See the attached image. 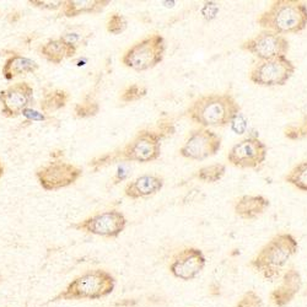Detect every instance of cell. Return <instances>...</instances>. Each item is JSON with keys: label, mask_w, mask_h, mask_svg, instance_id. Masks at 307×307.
<instances>
[{"label": "cell", "mask_w": 307, "mask_h": 307, "mask_svg": "<svg viewBox=\"0 0 307 307\" xmlns=\"http://www.w3.org/2000/svg\"><path fill=\"white\" fill-rule=\"evenodd\" d=\"M22 115L27 119V122H44L47 119V114H44L43 112L35 111L30 107L22 112Z\"/></svg>", "instance_id": "1f68e13d"}, {"label": "cell", "mask_w": 307, "mask_h": 307, "mask_svg": "<svg viewBox=\"0 0 307 307\" xmlns=\"http://www.w3.org/2000/svg\"><path fill=\"white\" fill-rule=\"evenodd\" d=\"M33 102V88L26 81L12 84L0 91L1 114L5 118H16Z\"/></svg>", "instance_id": "4fadbf2b"}, {"label": "cell", "mask_w": 307, "mask_h": 307, "mask_svg": "<svg viewBox=\"0 0 307 307\" xmlns=\"http://www.w3.org/2000/svg\"><path fill=\"white\" fill-rule=\"evenodd\" d=\"M185 114L203 128H222L241 114V106L230 93L208 94L193 100Z\"/></svg>", "instance_id": "6da1fadb"}, {"label": "cell", "mask_w": 307, "mask_h": 307, "mask_svg": "<svg viewBox=\"0 0 307 307\" xmlns=\"http://www.w3.org/2000/svg\"><path fill=\"white\" fill-rule=\"evenodd\" d=\"M157 132L164 136V138H166V136L173 134L175 127H173V124L170 119H161L159 122V129H157Z\"/></svg>", "instance_id": "d6a6232c"}, {"label": "cell", "mask_w": 307, "mask_h": 307, "mask_svg": "<svg viewBox=\"0 0 307 307\" xmlns=\"http://www.w3.org/2000/svg\"><path fill=\"white\" fill-rule=\"evenodd\" d=\"M241 49L258 58V60H269L287 56L290 43L285 36L263 30L254 37L243 42Z\"/></svg>", "instance_id": "7c38bea8"}, {"label": "cell", "mask_w": 307, "mask_h": 307, "mask_svg": "<svg viewBox=\"0 0 307 307\" xmlns=\"http://www.w3.org/2000/svg\"><path fill=\"white\" fill-rule=\"evenodd\" d=\"M91 36H93L91 32L84 33V30H75V28H73V30L65 31L59 38H62L64 42H67V43L72 44V46L78 48L79 46H85Z\"/></svg>", "instance_id": "484cf974"}, {"label": "cell", "mask_w": 307, "mask_h": 307, "mask_svg": "<svg viewBox=\"0 0 307 307\" xmlns=\"http://www.w3.org/2000/svg\"><path fill=\"white\" fill-rule=\"evenodd\" d=\"M284 136L289 140H301L307 138V114L296 123H290L284 129Z\"/></svg>", "instance_id": "cb8c5ba5"}, {"label": "cell", "mask_w": 307, "mask_h": 307, "mask_svg": "<svg viewBox=\"0 0 307 307\" xmlns=\"http://www.w3.org/2000/svg\"><path fill=\"white\" fill-rule=\"evenodd\" d=\"M236 307H263V300L256 291L248 290L243 294Z\"/></svg>", "instance_id": "f1b7e54d"}, {"label": "cell", "mask_w": 307, "mask_h": 307, "mask_svg": "<svg viewBox=\"0 0 307 307\" xmlns=\"http://www.w3.org/2000/svg\"><path fill=\"white\" fill-rule=\"evenodd\" d=\"M206 258L199 248L188 247L180 251L170 264V273L177 279L190 282L196 279L205 268Z\"/></svg>", "instance_id": "5bb4252c"}, {"label": "cell", "mask_w": 307, "mask_h": 307, "mask_svg": "<svg viewBox=\"0 0 307 307\" xmlns=\"http://www.w3.org/2000/svg\"><path fill=\"white\" fill-rule=\"evenodd\" d=\"M217 11H219V7H217L216 2L214 1H206L204 6L202 7V15H203L204 19L208 21L215 19Z\"/></svg>", "instance_id": "4dcf8cb0"}, {"label": "cell", "mask_w": 307, "mask_h": 307, "mask_svg": "<svg viewBox=\"0 0 307 307\" xmlns=\"http://www.w3.org/2000/svg\"><path fill=\"white\" fill-rule=\"evenodd\" d=\"M146 94H148V89H146L145 86L133 84V85H129L128 88H125L124 90H123L119 99L120 101L124 102V103H129V102L139 101L140 99L145 97Z\"/></svg>", "instance_id": "4316f807"}, {"label": "cell", "mask_w": 307, "mask_h": 307, "mask_svg": "<svg viewBox=\"0 0 307 307\" xmlns=\"http://www.w3.org/2000/svg\"><path fill=\"white\" fill-rule=\"evenodd\" d=\"M127 26H128L127 19H125L123 15L118 14V12H114V14H112L111 16L108 17V20H107L106 28L111 35L117 36L120 35L122 32H124Z\"/></svg>", "instance_id": "83f0119b"}, {"label": "cell", "mask_w": 307, "mask_h": 307, "mask_svg": "<svg viewBox=\"0 0 307 307\" xmlns=\"http://www.w3.org/2000/svg\"><path fill=\"white\" fill-rule=\"evenodd\" d=\"M115 279L103 269L88 270L79 275L63 291L51 299L49 303L70 300H99L113 293Z\"/></svg>", "instance_id": "5b68a950"}, {"label": "cell", "mask_w": 307, "mask_h": 307, "mask_svg": "<svg viewBox=\"0 0 307 307\" xmlns=\"http://www.w3.org/2000/svg\"><path fill=\"white\" fill-rule=\"evenodd\" d=\"M125 226H127V217L122 211L115 209L97 212L93 216L70 225V227L78 231L107 238L118 237L124 231Z\"/></svg>", "instance_id": "ba28073f"}, {"label": "cell", "mask_w": 307, "mask_h": 307, "mask_svg": "<svg viewBox=\"0 0 307 307\" xmlns=\"http://www.w3.org/2000/svg\"><path fill=\"white\" fill-rule=\"evenodd\" d=\"M225 173H226V165L217 162V164L201 167L198 171L194 173V177L204 183H216L224 177Z\"/></svg>", "instance_id": "603a6c76"}, {"label": "cell", "mask_w": 307, "mask_h": 307, "mask_svg": "<svg viewBox=\"0 0 307 307\" xmlns=\"http://www.w3.org/2000/svg\"><path fill=\"white\" fill-rule=\"evenodd\" d=\"M38 69L37 62L31 58L21 56L19 53H14L5 60L2 65L1 74L6 81L14 80L15 78L23 74H32Z\"/></svg>", "instance_id": "ac0fdd59"}, {"label": "cell", "mask_w": 307, "mask_h": 307, "mask_svg": "<svg viewBox=\"0 0 307 307\" xmlns=\"http://www.w3.org/2000/svg\"><path fill=\"white\" fill-rule=\"evenodd\" d=\"M100 112V104L95 100L86 97L83 102H79L74 107V114L77 118L95 117Z\"/></svg>", "instance_id": "d4e9b609"}, {"label": "cell", "mask_w": 307, "mask_h": 307, "mask_svg": "<svg viewBox=\"0 0 307 307\" xmlns=\"http://www.w3.org/2000/svg\"><path fill=\"white\" fill-rule=\"evenodd\" d=\"M221 149V136L209 128L199 127L191 130L185 144L180 149V155L185 159L203 161L219 153Z\"/></svg>", "instance_id": "9c48e42d"}, {"label": "cell", "mask_w": 307, "mask_h": 307, "mask_svg": "<svg viewBox=\"0 0 307 307\" xmlns=\"http://www.w3.org/2000/svg\"><path fill=\"white\" fill-rule=\"evenodd\" d=\"M83 176L79 166L65 161H52L36 171V178L46 191H58L74 185Z\"/></svg>", "instance_id": "30bf717a"}, {"label": "cell", "mask_w": 307, "mask_h": 307, "mask_svg": "<svg viewBox=\"0 0 307 307\" xmlns=\"http://www.w3.org/2000/svg\"><path fill=\"white\" fill-rule=\"evenodd\" d=\"M270 206V202L264 196H242L233 204V211L243 220H253L261 216Z\"/></svg>", "instance_id": "e0dca14e"}, {"label": "cell", "mask_w": 307, "mask_h": 307, "mask_svg": "<svg viewBox=\"0 0 307 307\" xmlns=\"http://www.w3.org/2000/svg\"><path fill=\"white\" fill-rule=\"evenodd\" d=\"M268 155L266 143L256 136H248L230 149L226 159L230 165L238 169H259Z\"/></svg>", "instance_id": "8fae6325"}, {"label": "cell", "mask_w": 307, "mask_h": 307, "mask_svg": "<svg viewBox=\"0 0 307 307\" xmlns=\"http://www.w3.org/2000/svg\"><path fill=\"white\" fill-rule=\"evenodd\" d=\"M38 51L47 62L52 64H60L63 60L74 57L77 54L78 48L64 42L62 38H57L47 41L39 47Z\"/></svg>", "instance_id": "d6986e66"}, {"label": "cell", "mask_w": 307, "mask_h": 307, "mask_svg": "<svg viewBox=\"0 0 307 307\" xmlns=\"http://www.w3.org/2000/svg\"><path fill=\"white\" fill-rule=\"evenodd\" d=\"M2 175H4V166H2V164L0 162V180H1Z\"/></svg>", "instance_id": "8d00e7d4"}, {"label": "cell", "mask_w": 307, "mask_h": 307, "mask_svg": "<svg viewBox=\"0 0 307 307\" xmlns=\"http://www.w3.org/2000/svg\"><path fill=\"white\" fill-rule=\"evenodd\" d=\"M28 4L43 10L62 9L64 0H28Z\"/></svg>", "instance_id": "f546056e"}, {"label": "cell", "mask_w": 307, "mask_h": 307, "mask_svg": "<svg viewBox=\"0 0 307 307\" xmlns=\"http://www.w3.org/2000/svg\"><path fill=\"white\" fill-rule=\"evenodd\" d=\"M69 99L70 96L67 91L62 90V89H56V90H51L44 94L39 107L44 114L53 113V112L64 108L69 102Z\"/></svg>", "instance_id": "44dd1931"}, {"label": "cell", "mask_w": 307, "mask_h": 307, "mask_svg": "<svg viewBox=\"0 0 307 307\" xmlns=\"http://www.w3.org/2000/svg\"><path fill=\"white\" fill-rule=\"evenodd\" d=\"M166 42L159 33L148 36L136 42L122 57V63L135 72L153 69L164 60Z\"/></svg>", "instance_id": "8992f818"}, {"label": "cell", "mask_w": 307, "mask_h": 307, "mask_svg": "<svg viewBox=\"0 0 307 307\" xmlns=\"http://www.w3.org/2000/svg\"><path fill=\"white\" fill-rule=\"evenodd\" d=\"M164 139V136L157 130L143 129L122 148L91 160L89 162V166L94 171H99L100 169L117 164V162L148 164V162L155 161L161 155V141Z\"/></svg>", "instance_id": "7a4b0ae2"}, {"label": "cell", "mask_w": 307, "mask_h": 307, "mask_svg": "<svg viewBox=\"0 0 307 307\" xmlns=\"http://www.w3.org/2000/svg\"><path fill=\"white\" fill-rule=\"evenodd\" d=\"M257 23L282 36L299 33L307 27V4L301 0H274L258 15Z\"/></svg>", "instance_id": "277c9868"}, {"label": "cell", "mask_w": 307, "mask_h": 307, "mask_svg": "<svg viewBox=\"0 0 307 307\" xmlns=\"http://www.w3.org/2000/svg\"><path fill=\"white\" fill-rule=\"evenodd\" d=\"M303 287V279L299 270L294 267L285 270L282 277V283L270 293L269 299L277 307H285L295 299Z\"/></svg>", "instance_id": "9a60e30c"}, {"label": "cell", "mask_w": 307, "mask_h": 307, "mask_svg": "<svg viewBox=\"0 0 307 307\" xmlns=\"http://www.w3.org/2000/svg\"><path fill=\"white\" fill-rule=\"evenodd\" d=\"M165 181L161 176L143 175L125 185L124 194L130 199H140L159 193L164 188Z\"/></svg>", "instance_id": "2e32d148"}, {"label": "cell", "mask_w": 307, "mask_h": 307, "mask_svg": "<svg viewBox=\"0 0 307 307\" xmlns=\"http://www.w3.org/2000/svg\"><path fill=\"white\" fill-rule=\"evenodd\" d=\"M64 156V151L63 150H53L51 153V157H53V159H56L54 161H59L60 157Z\"/></svg>", "instance_id": "d590c367"}, {"label": "cell", "mask_w": 307, "mask_h": 307, "mask_svg": "<svg viewBox=\"0 0 307 307\" xmlns=\"http://www.w3.org/2000/svg\"><path fill=\"white\" fill-rule=\"evenodd\" d=\"M128 175H129V169H128L125 165H120V166H118L117 172H115V175L113 177V185H118V183H120L124 180H127Z\"/></svg>", "instance_id": "836d02e7"}, {"label": "cell", "mask_w": 307, "mask_h": 307, "mask_svg": "<svg viewBox=\"0 0 307 307\" xmlns=\"http://www.w3.org/2000/svg\"><path fill=\"white\" fill-rule=\"evenodd\" d=\"M285 182L294 186L296 190L307 193V160L295 165L284 177Z\"/></svg>", "instance_id": "7402d4cb"}, {"label": "cell", "mask_w": 307, "mask_h": 307, "mask_svg": "<svg viewBox=\"0 0 307 307\" xmlns=\"http://www.w3.org/2000/svg\"><path fill=\"white\" fill-rule=\"evenodd\" d=\"M109 2V0H64L60 11L65 17H75L81 14H96L102 11Z\"/></svg>", "instance_id": "ffe728a7"}, {"label": "cell", "mask_w": 307, "mask_h": 307, "mask_svg": "<svg viewBox=\"0 0 307 307\" xmlns=\"http://www.w3.org/2000/svg\"><path fill=\"white\" fill-rule=\"evenodd\" d=\"M299 242L291 233L280 232L272 237L251 261V267L268 282L283 277L288 262L298 253Z\"/></svg>", "instance_id": "3957f363"}, {"label": "cell", "mask_w": 307, "mask_h": 307, "mask_svg": "<svg viewBox=\"0 0 307 307\" xmlns=\"http://www.w3.org/2000/svg\"><path fill=\"white\" fill-rule=\"evenodd\" d=\"M295 70V64L287 56L269 60H258L252 65L248 79L254 85L264 88L284 86L294 77Z\"/></svg>", "instance_id": "52a82bcc"}, {"label": "cell", "mask_w": 307, "mask_h": 307, "mask_svg": "<svg viewBox=\"0 0 307 307\" xmlns=\"http://www.w3.org/2000/svg\"><path fill=\"white\" fill-rule=\"evenodd\" d=\"M209 294L211 296H220L221 291H220V285L216 283H211L210 287H209Z\"/></svg>", "instance_id": "e575fe53"}]
</instances>
